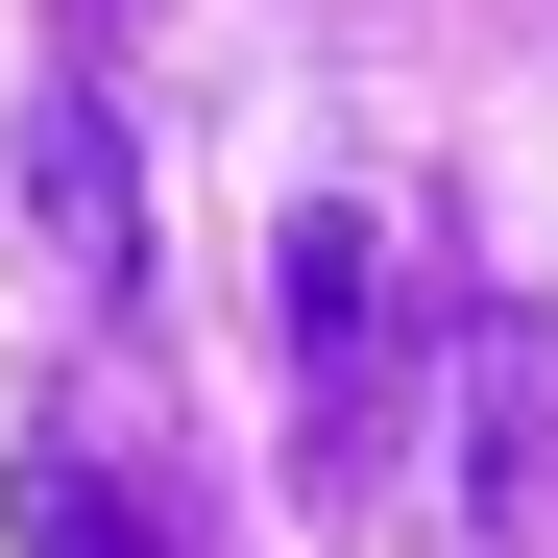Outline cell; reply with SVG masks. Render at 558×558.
I'll return each mask as SVG.
<instances>
[{
    "label": "cell",
    "mask_w": 558,
    "mask_h": 558,
    "mask_svg": "<svg viewBox=\"0 0 558 558\" xmlns=\"http://www.w3.org/2000/svg\"><path fill=\"white\" fill-rule=\"evenodd\" d=\"M0 534H25V558H219L195 486H170L146 437H98V413H49L25 461H0Z\"/></svg>",
    "instance_id": "7a4b0ae2"
},
{
    "label": "cell",
    "mask_w": 558,
    "mask_h": 558,
    "mask_svg": "<svg viewBox=\"0 0 558 558\" xmlns=\"http://www.w3.org/2000/svg\"><path fill=\"white\" fill-rule=\"evenodd\" d=\"M292 461H316V510H364L413 461V243L364 195L292 219Z\"/></svg>",
    "instance_id": "6da1fadb"
},
{
    "label": "cell",
    "mask_w": 558,
    "mask_h": 558,
    "mask_svg": "<svg viewBox=\"0 0 558 558\" xmlns=\"http://www.w3.org/2000/svg\"><path fill=\"white\" fill-rule=\"evenodd\" d=\"M25 219H49V267H73V292H146V195H122V122H98V73H49V98H25Z\"/></svg>",
    "instance_id": "277c9868"
},
{
    "label": "cell",
    "mask_w": 558,
    "mask_h": 558,
    "mask_svg": "<svg viewBox=\"0 0 558 558\" xmlns=\"http://www.w3.org/2000/svg\"><path fill=\"white\" fill-rule=\"evenodd\" d=\"M461 510H486V558L558 534V340L534 316H461Z\"/></svg>",
    "instance_id": "3957f363"
}]
</instances>
